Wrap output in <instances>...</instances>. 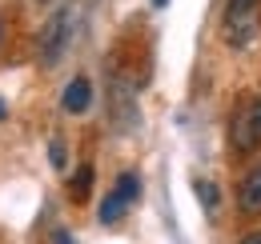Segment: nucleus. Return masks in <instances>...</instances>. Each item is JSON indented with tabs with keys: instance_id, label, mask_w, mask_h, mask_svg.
<instances>
[{
	"instance_id": "9b49d317",
	"label": "nucleus",
	"mask_w": 261,
	"mask_h": 244,
	"mask_svg": "<svg viewBox=\"0 0 261 244\" xmlns=\"http://www.w3.org/2000/svg\"><path fill=\"white\" fill-rule=\"evenodd\" d=\"M253 116H257V128H261V100H253Z\"/></svg>"
},
{
	"instance_id": "20e7f679",
	"label": "nucleus",
	"mask_w": 261,
	"mask_h": 244,
	"mask_svg": "<svg viewBox=\"0 0 261 244\" xmlns=\"http://www.w3.org/2000/svg\"><path fill=\"white\" fill-rule=\"evenodd\" d=\"M257 140H261V128H257V116H253V104H249V108H241L233 116V148L237 152H249Z\"/></svg>"
},
{
	"instance_id": "0eeeda50",
	"label": "nucleus",
	"mask_w": 261,
	"mask_h": 244,
	"mask_svg": "<svg viewBox=\"0 0 261 244\" xmlns=\"http://www.w3.org/2000/svg\"><path fill=\"white\" fill-rule=\"evenodd\" d=\"M89 188H93V168L85 164V168L72 176V196H76V200H85V196H89Z\"/></svg>"
},
{
	"instance_id": "39448f33",
	"label": "nucleus",
	"mask_w": 261,
	"mask_h": 244,
	"mask_svg": "<svg viewBox=\"0 0 261 244\" xmlns=\"http://www.w3.org/2000/svg\"><path fill=\"white\" fill-rule=\"evenodd\" d=\"M89 100H93V84H89L85 76H76V80H68L65 96H61V108H65V112H85Z\"/></svg>"
},
{
	"instance_id": "7ed1b4c3",
	"label": "nucleus",
	"mask_w": 261,
	"mask_h": 244,
	"mask_svg": "<svg viewBox=\"0 0 261 244\" xmlns=\"http://www.w3.org/2000/svg\"><path fill=\"white\" fill-rule=\"evenodd\" d=\"M68 28H72V16H68V12H57V16L44 24V36H40V56H44V64H57L65 56Z\"/></svg>"
},
{
	"instance_id": "4468645a",
	"label": "nucleus",
	"mask_w": 261,
	"mask_h": 244,
	"mask_svg": "<svg viewBox=\"0 0 261 244\" xmlns=\"http://www.w3.org/2000/svg\"><path fill=\"white\" fill-rule=\"evenodd\" d=\"M153 4H157V8H161V4H165V0H153Z\"/></svg>"
},
{
	"instance_id": "423d86ee",
	"label": "nucleus",
	"mask_w": 261,
	"mask_h": 244,
	"mask_svg": "<svg viewBox=\"0 0 261 244\" xmlns=\"http://www.w3.org/2000/svg\"><path fill=\"white\" fill-rule=\"evenodd\" d=\"M237 200H241V208H245V212H261V164L245 172V180H241V192H237Z\"/></svg>"
},
{
	"instance_id": "1a4fd4ad",
	"label": "nucleus",
	"mask_w": 261,
	"mask_h": 244,
	"mask_svg": "<svg viewBox=\"0 0 261 244\" xmlns=\"http://www.w3.org/2000/svg\"><path fill=\"white\" fill-rule=\"evenodd\" d=\"M53 164L65 168V144H61V140H53Z\"/></svg>"
},
{
	"instance_id": "6e6552de",
	"label": "nucleus",
	"mask_w": 261,
	"mask_h": 244,
	"mask_svg": "<svg viewBox=\"0 0 261 244\" xmlns=\"http://www.w3.org/2000/svg\"><path fill=\"white\" fill-rule=\"evenodd\" d=\"M197 196H201V200H205V208H217V192H213V184L197 180Z\"/></svg>"
},
{
	"instance_id": "f257e3e1",
	"label": "nucleus",
	"mask_w": 261,
	"mask_h": 244,
	"mask_svg": "<svg viewBox=\"0 0 261 244\" xmlns=\"http://www.w3.org/2000/svg\"><path fill=\"white\" fill-rule=\"evenodd\" d=\"M257 8L261 0H229L225 8V40L229 44H249L253 32H257Z\"/></svg>"
},
{
	"instance_id": "f03ea898",
	"label": "nucleus",
	"mask_w": 261,
	"mask_h": 244,
	"mask_svg": "<svg viewBox=\"0 0 261 244\" xmlns=\"http://www.w3.org/2000/svg\"><path fill=\"white\" fill-rule=\"evenodd\" d=\"M137 196H141V180H137L133 172H125V176L117 180V188L105 196V204H100V224H117Z\"/></svg>"
},
{
	"instance_id": "f8f14e48",
	"label": "nucleus",
	"mask_w": 261,
	"mask_h": 244,
	"mask_svg": "<svg viewBox=\"0 0 261 244\" xmlns=\"http://www.w3.org/2000/svg\"><path fill=\"white\" fill-rule=\"evenodd\" d=\"M241 244H261V232H257V236H245Z\"/></svg>"
},
{
	"instance_id": "9d476101",
	"label": "nucleus",
	"mask_w": 261,
	"mask_h": 244,
	"mask_svg": "<svg viewBox=\"0 0 261 244\" xmlns=\"http://www.w3.org/2000/svg\"><path fill=\"white\" fill-rule=\"evenodd\" d=\"M57 244H72V236H68V232H57Z\"/></svg>"
},
{
	"instance_id": "ddd939ff",
	"label": "nucleus",
	"mask_w": 261,
	"mask_h": 244,
	"mask_svg": "<svg viewBox=\"0 0 261 244\" xmlns=\"http://www.w3.org/2000/svg\"><path fill=\"white\" fill-rule=\"evenodd\" d=\"M0 120H4V100H0Z\"/></svg>"
}]
</instances>
